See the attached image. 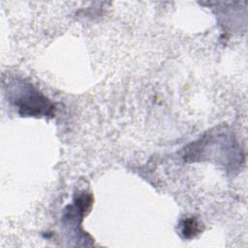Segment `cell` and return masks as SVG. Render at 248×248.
Here are the masks:
<instances>
[{
    "instance_id": "6da1fadb",
    "label": "cell",
    "mask_w": 248,
    "mask_h": 248,
    "mask_svg": "<svg viewBox=\"0 0 248 248\" xmlns=\"http://www.w3.org/2000/svg\"><path fill=\"white\" fill-rule=\"evenodd\" d=\"M16 105L22 116H51L54 110L53 104L31 85L26 87Z\"/></svg>"
},
{
    "instance_id": "7a4b0ae2",
    "label": "cell",
    "mask_w": 248,
    "mask_h": 248,
    "mask_svg": "<svg viewBox=\"0 0 248 248\" xmlns=\"http://www.w3.org/2000/svg\"><path fill=\"white\" fill-rule=\"evenodd\" d=\"M181 234L184 238H192L202 232L201 223L194 217L186 218L181 221Z\"/></svg>"
}]
</instances>
